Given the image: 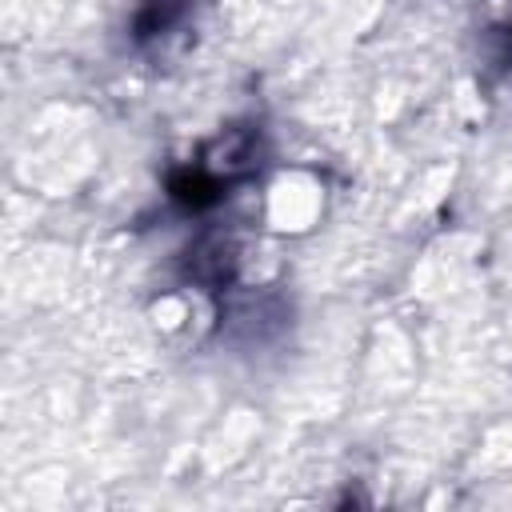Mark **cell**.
<instances>
[{"label":"cell","instance_id":"1","mask_svg":"<svg viewBox=\"0 0 512 512\" xmlns=\"http://www.w3.org/2000/svg\"><path fill=\"white\" fill-rule=\"evenodd\" d=\"M228 176H220L212 164H204V160H196V164H180V168H172L168 172V180H164V188H168V200L176 204V208H184V212H208V208H216L224 196H228Z\"/></svg>","mask_w":512,"mask_h":512},{"label":"cell","instance_id":"2","mask_svg":"<svg viewBox=\"0 0 512 512\" xmlns=\"http://www.w3.org/2000/svg\"><path fill=\"white\" fill-rule=\"evenodd\" d=\"M232 272H236V252H232L228 240H220V236H212V232L200 236V240L184 252V276H188L192 284L208 288V292L224 288V284L232 280Z\"/></svg>","mask_w":512,"mask_h":512},{"label":"cell","instance_id":"3","mask_svg":"<svg viewBox=\"0 0 512 512\" xmlns=\"http://www.w3.org/2000/svg\"><path fill=\"white\" fill-rule=\"evenodd\" d=\"M188 0H140L136 16H132V36L144 44L152 36H164L180 16H184Z\"/></svg>","mask_w":512,"mask_h":512},{"label":"cell","instance_id":"4","mask_svg":"<svg viewBox=\"0 0 512 512\" xmlns=\"http://www.w3.org/2000/svg\"><path fill=\"white\" fill-rule=\"evenodd\" d=\"M508 36H512V32H508Z\"/></svg>","mask_w":512,"mask_h":512}]
</instances>
